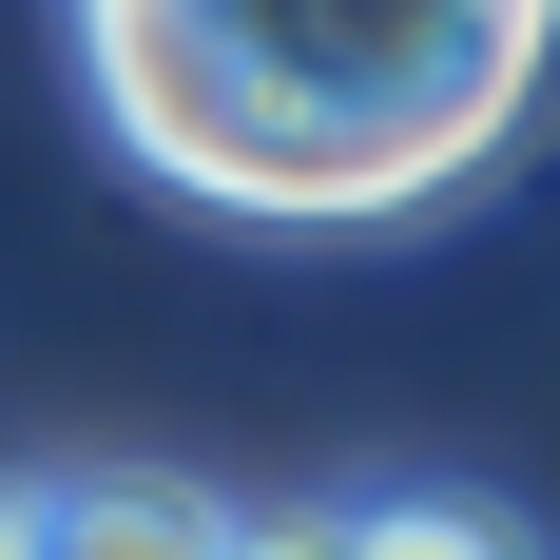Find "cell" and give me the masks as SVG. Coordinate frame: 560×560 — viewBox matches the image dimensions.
Returning a JSON list of instances; mask_svg holds the SVG:
<instances>
[{"label": "cell", "mask_w": 560, "mask_h": 560, "mask_svg": "<svg viewBox=\"0 0 560 560\" xmlns=\"http://www.w3.org/2000/svg\"><path fill=\"white\" fill-rule=\"evenodd\" d=\"M39 522H58V560H252V522L174 464H58Z\"/></svg>", "instance_id": "cell-2"}, {"label": "cell", "mask_w": 560, "mask_h": 560, "mask_svg": "<svg viewBox=\"0 0 560 560\" xmlns=\"http://www.w3.org/2000/svg\"><path fill=\"white\" fill-rule=\"evenodd\" d=\"M0 560H58V522H39V483H0Z\"/></svg>", "instance_id": "cell-4"}, {"label": "cell", "mask_w": 560, "mask_h": 560, "mask_svg": "<svg viewBox=\"0 0 560 560\" xmlns=\"http://www.w3.org/2000/svg\"><path fill=\"white\" fill-rule=\"evenodd\" d=\"M78 97L232 232H406L522 155L560 0H58Z\"/></svg>", "instance_id": "cell-1"}, {"label": "cell", "mask_w": 560, "mask_h": 560, "mask_svg": "<svg viewBox=\"0 0 560 560\" xmlns=\"http://www.w3.org/2000/svg\"><path fill=\"white\" fill-rule=\"evenodd\" d=\"M252 560H522V522L387 483V503H271V522H252Z\"/></svg>", "instance_id": "cell-3"}]
</instances>
